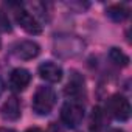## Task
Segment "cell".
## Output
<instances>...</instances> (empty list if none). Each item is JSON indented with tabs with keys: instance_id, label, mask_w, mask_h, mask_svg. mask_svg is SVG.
<instances>
[{
	"instance_id": "cell-1",
	"label": "cell",
	"mask_w": 132,
	"mask_h": 132,
	"mask_svg": "<svg viewBox=\"0 0 132 132\" xmlns=\"http://www.w3.org/2000/svg\"><path fill=\"white\" fill-rule=\"evenodd\" d=\"M56 104V93L51 87L40 86L33 96V110L37 115H48Z\"/></svg>"
},
{
	"instance_id": "cell-2",
	"label": "cell",
	"mask_w": 132,
	"mask_h": 132,
	"mask_svg": "<svg viewBox=\"0 0 132 132\" xmlns=\"http://www.w3.org/2000/svg\"><path fill=\"white\" fill-rule=\"evenodd\" d=\"M61 120L67 127H78L84 120V104L81 101L69 100L61 109Z\"/></svg>"
},
{
	"instance_id": "cell-3",
	"label": "cell",
	"mask_w": 132,
	"mask_h": 132,
	"mask_svg": "<svg viewBox=\"0 0 132 132\" xmlns=\"http://www.w3.org/2000/svg\"><path fill=\"white\" fill-rule=\"evenodd\" d=\"M106 113L118 121H126L130 117V104L123 95H112L106 104Z\"/></svg>"
},
{
	"instance_id": "cell-4",
	"label": "cell",
	"mask_w": 132,
	"mask_h": 132,
	"mask_svg": "<svg viewBox=\"0 0 132 132\" xmlns=\"http://www.w3.org/2000/svg\"><path fill=\"white\" fill-rule=\"evenodd\" d=\"M11 53L17 59L28 61V59L36 57L40 53V47L36 42H33V40H19V42H16L11 47Z\"/></svg>"
},
{
	"instance_id": "cell-5",
	"label": "cell",
	"mask_w": 132,
	"mask_h": 132,
	"mask_svg": "<svg viewBox=\"0 0 132 132\" xmlns=\"http://www.w3.org/2000/svg\"><path fill=\"white\" fill-rule=\"evenodd\" d=\"M16 20L20 25V28H23L30 34H39L42 31V28H40L39 22L36 20V17L30 11H27L25 8H17L16 10Z\"/></svg>"
},
{
	"instance_id": "cell-6",
	"label": "cell",
	"mask_w": 132,
	"mask_h": 132,
	"mask_svg": "<svg viewBox=\"0 0 132 132\" xmlns=\"http://www.w3.org/2000/svg\"><path fill=\"white\" fill-rule=\"evenodd\" d=\"M31 81V75L25 69H14L10 75V87L14 92H22L28 87Z\"/></svg>"
},
{
	"instance_id": "cell-7",
	"label": "cell",
	"mask_w": 132,
	"mask_h": 132,
	"mask_svg": "<svg viewBox=\"0 0 132 132\" xmlns=\"http://www.w3.org/2000/svg\"><path fill=\"white\" fill-rule=\"evenodd\" d=\"M39 76L47 82H59L62 79V69L54 62H44L39 65Z\"/></svg>"
},
{
	"instance_id": "cell-8",
	"label": "cell",
	"mask_w": 132,
	"mask_h": 132,
	"mask_svg": "<svg viewBox=\"0 0 132 132\" xmlns=\"http://www.w3.org/2000/svg\"><path fill=\"white\" fill-rule=\"evenodd\" d=\"M20 113H22L20 112V101L16 96H10L3 103L2 109H0V115H2V118L6 120V121H16V120H19Z\"/></svg>"
},
{
	"instance_id": "cell-9",
	"label": "cell",
	"mask_w": 132,
	"mask_h": 132,
	"mask_svg": "<svg viewBox=\"0 0 132 132\" xmlns=\"http://www.w3.org/2000/svg\"><path fill=\"white\" fill-rule=\"evenodd\" d=\"M107 124H109V118H107L106 110L101 107H95L90 115V129L95 132H100V130L107 129Z\"/></svg>"
},
{
	"instance_id": "cell-10",
	"label": "cell",
	"mask_w": 132,
	"mask_h": 132,
	"mask_svg": "<svg viewBox=\"0 0 132 132\" xmlns=\"http://www.w3.org/2000/svg\"><path fill=\"white\" fill-rule=\"evenodd\" d=\"M65 93L67 96H70V100H75V101H79L81 96L84 95V81L78 76H73L70 81H69V86L65 89Z\"/></svg>"
},
{
	"instance_id": "cell-11",
	"label": "cell",
	"mask_w": 132,
	"mask_h": 132,
	"mask_svg": "<svg viewBox=\"0 0 132 132\" xmlns=\"http://www.w3.org/2000/svg\"><path fill=\"white\" fill-rule=\"evenodd\" d=\"M106 16L113 22H123L129 17V10L124 5H112L106 10Z\"/></svg>"
},
{
	"instance_id": "cell-12",
	"label": "cell",
	"mask_w": 132,
	"mask_h": 132,
	"mask_svg": "<svg viewBox=\"0 0 132 132\" xmlns=\"http://www.w3.org/2000/svg\"><path fill=\"white\" fill-rule=\"evenodd\" d=\"M109 57H110V61H112L113 64L121 65V67H126V65L129 64V57H127L121 50H118V48H112L110 53H109Z\"/></svg>"
},
{
	"instance_id": "cell-13",
	"label": "cell",
	"mask_w": 132,
	"mask_h": 132,
	"mask_svg": "<svg viewBox=\"0 0 132 132\" xmlns=\"http://www.w3.org/2000/svg\"><path fill=\"white\" fill-rule=\"evenodd\" d=\"M0 31H11V25H10V20H8V17H6V14L5 13H2L0 11Z\"/></svg>"
},
{
	"instance_id": "cell-14",
	"label": "cell",
	"mask_w": 132,
	"mask_h": 132,
	"mask_svg": "<svg viewBox=\"0 0 132 132\" xmlns=\"http://www.w3.org/2000/svg\"><path fill=\"white\" fill-rule=\"evenodd\" d=\"M25 132H44V130L39 129V127H30V129H27Z\"/></svg>"
},
{
	"instance_id": "cell-15",
	"label": "cell",
	"mask_w": 132,
	"mask_h": 132,
	"mask_svg": "<svg viewBox=\"0 0 132 132\" xmlns=\"http://www.w3.org/2000/svg\"><path fill=\"white\" fill-rule=\"evenodd\" d=\"M0 132H16L13 129H8V127H0Z\"/></svg>"
},
{
	"instance_id": "cell-16",
	"label": "cell",
	"mask_w": 132,
	"mask_h": 132,
	"mask_svg": "<svg viewBox=\"0 0 132 132\" xmlns=\"http://www.w3.org/2000/svg\"><path fill=\"white\" fill-rule=\"evenodd\" d=\"M109 132H124V130L123 129H110Z\"/></svg>"
},
{
	"instance_id": "cell-17",
	"label": "cell",
	"mask_w": 132,
	"mask_h": 132,
	"mask_svg": "<svg viewBox=\"0 0 132 132\" xmlns=\"http://www.w3.org/2000/svg\"><path fill=\"white\" fill-rule=\"evenodd\" d=\"M2 92H3V82H2V79H0V95H2Z\"/></svg>"
}]
</instances>
